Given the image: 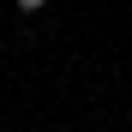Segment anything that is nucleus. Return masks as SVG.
Here are the masks:
<instances>
[{
	"label": "nucleus",
	"instance_id": "f257e3e1",
	"mask_svg": "<svg viewBox=\"0 0 132 132\" xmlns=\"http://www.w3.org/2000/svg\"><path fill=\"white\" fill-rule=\"evenodd\" d=\"M42 6H48V0H18V12H42Z\"/></svg>",
	"mask_w": 132,
	"mask_h": 132
}]
</instances>
